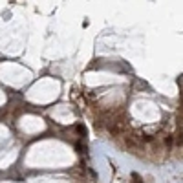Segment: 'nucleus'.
<instances>
[{"instance_id":"obj_2","label":"nucleus","mask_w":183,"mask_h":183,"mask_svg":"<svg viewBox=\"0 0 183 183\" xmlns=\"http://www.w3.org/2000/svg\"><path fill=\"white\" fill-rule=\"evenodd\" d=\"M77 132H79V134H82V135H86V128H84L82 125H77Z\"/></svg>"},{"instance_id":"obj_1","label":"nucleus","mask_w":183,"mask_h":183,"mask_svg":"<svg viewBox=\"0 0 183 183\" xmlns=\"http://www.w3.org/2000/svg\"><path fill=\"white\" fill-rule=\"evenodd\" d=\"M132 179H134V183H143V179H141V176H139V174H135V172L132 174Z\"/></svg>"}]
</instances>
